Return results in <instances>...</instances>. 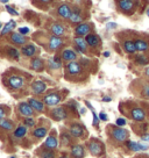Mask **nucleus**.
Wrapping results in <instances>:
<instances>
[{"mask_svg":"<svg viewBox=\"0 0 149 158\" xmlns=\"http://www.w3.org/2000/svg\"><path fill=\"white\" fill-rule=\"evenodd\" d=\"M92 115H93V126H97L99 123V116L95 113V110H92Z\"/></svg>","mask_w":149,"mask_h":158,"instance_id":"obj_42","label":"nucleus"},{"mask_svg":"<svg viewBox=\"0 0 149 158\" xmlns=\"http://www.w3.org/2000/svg\"><path fill=\"white\" fill-rule=\"evenodd\" d=\"M126 147L130 150V151H134V152H138V151H146L148 150L149 147L148 145H144L142 143H138L135 141H127L126 142Z\"/></svg>","mask_w":149,"mask_h":158,"instance_id":"obj_8","label":"nucleus"},{"mask_svg":"<svg viewBox=\"0 0 149 158\" xmlns=\"http://www.w3.org/2000/svg\"><path fill=\"white\" fill-rule=\"evenodd\" d=\"M10 158H15V157H10Z\"/></svg>","mask_w":149,"mask_h":158,"instance_id":"obj_56","label":"nucleus"},{"mask_svg":"<svg viewBox=\"0 0 149 158\" xmlns=\"http://www.w3.org/2000/svg\"><path fill=\"white\" fill-rule=\"evenodd\" d=\"M135 43V48H136V51H140V52H146L149 50V43L147 41H144L142 39H138L134 41Z\"/></svg>","mask_w":149,"mask_h":158,"instance_id":"obj_18","label":"nucleus"},{"mask_svg":"<svg viewBox=\"0 0 149 158\" xmlns=\"http://www.w3.org/2000/svg\"><path fill=\"white\" fill-rule=\"evenodd\" d=\"M10 0H0V2H2V4H7Z\"/></svg>","mask_w":149,"mask_h":158,"instance_id":"obj_52","label":"nucleus"},{"mask_svg":"<svg viewBox=\"0 0 149 158\" xmlns=\"http://www.w3.org/2000/svg\"><path fill=\"white\" fill-rule=\"evenodd\" d=\"M132 118L133 120L135 121H138V122H141V121H143L144 118H146V112H144L142 108H134L132 109Z\"/></svg>","mask_w":149,"mask_h":158,"instance_id":"obj_17","label":"nucleus"},{"mask_svg":"<svg viewBox=\"0 0 149 158\" xmlns=\"http://www.w3.org/2000/svg\"><path fill=\"white\" fill-rule=\"evenodd\" d=\"M18 109H19V113H20L21 115L26 116V118L32 116L33 113H34V109L32 108V106L29 105V102H20Z\"/></svg>","mask_w":149,"mask_h":158,"instance_id":"obj_10","label":"nucleus"},{"mask_svg":"<svg viewBox=\"0 0 149 158\" xmlns=\"http://www.w3.org/2000/svg\"><path fill=\"white\" fill-rule=\"evenodd\" d=\"M69 21L72 25H79V23H82L83 16L80 15V10H78L76 8V10H72V13H71V15H70V18H69Z\"/></svg>","mask_w":149,"mask_h":158,"instance_id":"obj_21","label":"nucleus"},{"mask_svg":"<svg viewBox=\"0 0 149 158\" xmlns=\"http://www.w3.org/2000/svg\"><path fill=\"white\" fill-rule=\"evenodd\" d=\"M47 133H48V130H47V128H45V127H39V128H35L34 130H33V135H34L36 138L45 137V135H47Z\"/></svg>","mask_w":149,"mask_h":158,"instance_id":"obj_32","label":"nucleus"},{"mask_svg":"<svg viewBox=\"0 0 149 158\" xmlns=\"http://www.w3.org/2000/svg\"><path fill=\"white\" fill-rule=\"evenodd\" d=\"M142 139H143L144 142H149V134H144V135H142Z\"/></svg>","mask_w":149,"mask_h":158,"instance_id":"obj_47","label":"nucleus"},{"mask_svg":"<svg viewBox=\"0 0 149 158\" xmlns=\"http://www.w3.org/2000/svg\"><path fill=\"white\" fill-rule=\"evenodd\" d=\"M135 62L138 63L139 65H147L149 64V58L147 56H143V55H139V56H136V58H135Z\"/></svg>","mask_w":149,"mask_h":158,"instance_id":"obj_35","label":"nucleus"},{"mask_svg":"<svg viewBox=\"0 0 149 158\" xmlns=\"http://www.w3.org/2000/svg\"><path fill=\"white\" fill-rule=\"evenodd\" d=\"M84 148L79 145V144H76L71 148V156L74 158H83L84 157Z\"/></svg>","mask_w":149,"mask_h":158,"instance_id":"obj_24","label":"nucleus"},{"mask_svg":"<svg viewBox=\"0 0 149 158\" xmlns=\"http://www.w3.org/2000/svg\"><path fill=\"white\" fill-rule=\"evenodd\" d=\"M26 134H27V127H26V126H19V127L14 130L13 136H14L15 138H22Z\"/></svg>","mask_w":149,"mask_h":158,"instance_id":"obj_31","label":"nucleus"},{"mask_svg":"<svg viewBox=\"0 0 149 158\" xmlns=\"http://www.w3.org/2000/svg\"><path fill=\"white\" fill-rule=\"evenodd\" d=\"M104 57H109V51H105V52H104Z\"/></svg>","mask_w":149,"mask_h":158,"instance_id":"obj_50","label":"nucleus"},{"mask_svg":"<svg viewBox=\"0 0 149 158\" xmlns=\"http://www.w3.org/2000/svg\"><path fill=\"white\" fill-rule=\"evenodd\" d=\"M41 158H55V153L49 149H45V150H42Z\"/></svg>","mask_w":149,"mask_h":158,"instance_id":"obj_36","label":"nucleus"},{"mask_svg":"<svg viewBox=\"0 0 149 158\" xmlns=\"http://www.w3.org/2000/svg\"><path fill=\"white\" fill-rule=\"evenodd\" d=\"M115 124H117L118 127H124V126H126V118H117V121H115Z\"/></svg>","mask_w":149,"mask_h":158,"instance_id":"obj_39","label":"nucleus"},{"mask_svg":"<svg viewBox=\"0 0 149 158\" xmlns=\"http://www.w3.org/2000/svg\"><path fill=\"white\" fill-rule=\"evenodd\" d=\"M21 52H22L23 56H26V57H34L35 54H36V47H35L33 43L26 44L22 47Z\"/></svg>","mask_w":149,"mask_h":158,"instance_id":"obj_16","label":"nucleus"},{"mask_svg":"<svg viewBox=\"0 0 149 158\" xmlns=\"http://www.w3.org/2000/svg\"><path fill=\"white\" fill-rule=\"evenodd\" d=\"M41 2H43V4H49V2H51V0H40Z\"/></svg>","mask_w":149,"mask_h":158,"instance_id":"obj_49","label":"nucleus"},{"mask_svg":"<svg viewBox=\"0 0 149 158\" xmlns=\"http://www.w3.org/2000/svg\"><path fill=\"white\" fill-rule=\"evenodd\" d=\"M25 126L26 127H34L35 126V120L32 116H28V118H25Z\"/></svg>","mask_w":149,"mask_h":158,"instance_id":"obj_37","label":"nucleus"},{"mask_svg":"<svg viewBox=\"0 0 149 158\" xmlns=\"http://www.w3.org/2000/svg\"><path fill=\"white\" fill-rule=\"evenodd\" d=\"M85 41H86L87 45L91 47V48H96V47H98L100 43L99 36H97L96 34H91V33L85 36Z\"/></svg>","mask_w":149,"mask_h":158,"instance_id":"obj_15","label":"nucleus"},{"mask_svg":"<svg viewBox=\"0 0 149 158\" xmlns=\"http://www.w3.org/2000/svg\"><path fill=\"white\" fill-rule=\"evenodd\" d=\"M45 89H47V84L42 80H36L32 84V91L33 93L36 95H40V94L45 93Z\"/></svg>","mask_w":149,"mask_h":158,"instance_id":"obj_9","label":"nucleus"},{"mask_svg":"<svg viewBox=\"0 0 149 158\" xmlns=\"http://www.w3.org/2000/svg\"><path fill=\"white\" fill-rule=\"evenodd\" d=\"M61 158H69V157H66V156H62Z\"/></svg>","mask_w":149,"mask_h":158,"instance_id":"obj_55","label":"nucleus"},{"mask_svg":"<svg viewBox=\"0 0 149 158\" xmlns=\"http://www.w3.org/2000/svg\"><path fill=\"white\" fill-rule=\"evenodd\" d=\"M62 101V95L60 93H49L47 94L45 98H43V102L45 105L49 106V107H54V106H57Z\"/></svg>","mask_w":149,"mask_h":158,"instance_id":"obj_2","label":"nucleus"},{"mask_svg":"<svg viewBox=\"0 0 149 158\" xmlns=\"http://www.w3.org/2000/svg\"><path fill=\"white\" fill-rule=\"evenodd\" d=\"M0 127L2 129H6V130H12V129L14 128V124L10 120L2 118V120H0Z\"/></svg>","mask_w":149,"mask_h":158,"instance_id":"obj_33","label":"nucleus"},{"mask_svg":"<svg viewBox=\"0 0 149 158\" xmlns=\"http://www.w3.org/2000/svg\"><path fill=\"white\" fill-rule=\"evenodd\" d=\"M7 54H8L10 57L16 59V60L20 58V52H19V50L15 49V48H8L7 49Z\"/></svg>","mask_w":149,"mask_h":158,"instance_id":"obj_34","label":"nucleus"},{"mask_svg":"<svg viewBox=\"0 0 149 158\" xmlns=\"http://www.w3.org/2000/svg\"><path fill=\"white\" fill-rule=\"evenodd\" d=\"M147 15H148V16H149V8H148V10H147Z\"/></svg>","mask_w":149,"mask_h":158,"instance_id":"obj_54","label":"nucleus"},{"mask_svg":"<svg viewBox=\"0 0 149 158\" xmlns=\"http://www.w3.org/2000/svg\"><path fill=\"white\" fill-rule=\"evenodd\" d=\"M107 28H109V29H113V28H117V23L109 22V23H107Z\"/></svg>","mask_w":149,"mask_h":158,"instance_id":"obj_46","label":"nucleus"},{"mask_svg":"<svg viewBox=\"0 0 149 158\" xmlns=\"http://www.w3.org/2000/svg\"><path fill=\"white\" fill-rule=\"evenodd\" d=\"M89 150L90 152L95 156H99L100 153L103 152V148L98 142H91L89 143Z\"/></svg>","mask_w":149,"mask_h":158,"instance_id":"obj_25","label":"nucleus"},{"mask_svg":"<svg viewBox=\"0 0 149 158\" xmlns=\"http://www.w3.org/2000/svg\"><path fill=\"white\" fill-rule=\"evenodd\" d=\"M143 94L146 95V97H147V98H149V84L144 86V89H143Z\"/></svg>","mask_w":149,"mask_h":158,"instance_id":"obj_44","label":"nucleus"},{"mask_svg":"<svg viewBox=\"0 0 149 158\" xmlns=\"http://www.w3.org/2000/svg\"><path fill=\"white\" fill-rule=\"evenodd\" d=\"M49 66H50V69H53V70L60 69L61 66H62V59H61V57H58V56L51 57V58L49 59Z\"/></svg>","mask_w":149,"mask_h":158,"instance_id":"obj_28","label":"nucleus"},{"mask_svg":"<svg viewBox=\"0 0 149 158\" xmlns=\"http://www.w3.org/2000/svg\"><path fill=\"white\" fill-rule=\"evenodd\" d=\"M65 69H66V72L72 76H77V74L82 73V65L79 63H77L76 60H72V62H68L66 65H65Z\"/></svg>","mask_w":149,"mask_h":158,"instance_id":"obj_5","label":"nucleus"},{"mask_svg":"<svg viewBox=\"0 0 149 158\" xmlns=\"http://www.w3.org/2000/svg\"><path fill=\"white\" fill-rule=\"evenodd\" d=\"M50 116L56 121H61L68 118V112L64 107H56L50 112Z\"/></svg>","mask_w":149,"mask_h":158,"instance_id":"obj_3","label":"nucleus"},{"mask_svg":"<svg viewBox=\"0 0 149 158\" xmlns=\"http://www.w3.org/2000/svg\"><path fill=\"white\" fill-rule=\"evenodd\" d=\"M19 33L22 35H27L29 33V28L28 27H21V28H19Z\"/></svg>","mask_w":149,"mask_h":158,"instance_id":"obj_41","label":"nucleus"},{"mask_svg":"<svg viewBox=\"0 0 149 158\" xmlns=\"http://www.w3.org/2000/svg\"><path fill=\"white\" fill-rule=\"evenodd\" d=\"M28 102L32 106V108L34 109V110H36V112H43L45 110V102H42L40 100H37V99L30 98L28 100Z\"/></svg>","mask_w":149,"mask_h":158,"instance_id":"obj_20","label":"nucleus"},{"mask_svg":"<svg viewBox=\"0 0 149 158\" xmlns=\"http://www.w3.org/2000/svg\"><path fill=\"white\" fill-rule=\"evenodd\" d=\"M134 0H118V7L125 14H132L135 10Z\"/></svg>","mask_w":149,"mask_h":158,"instance_id":"obj_1","label":"nucleus"},{"mask_svg":"<svg viewBox=\"0 0 149 158\" xmlns=\"http://www.w3.org/2000/svg\"><path fill=\"white\" fill-rule=\"evenodd\" d=\"M5 8H6V10H7V12H8V13H10L11 15H15V16H18V15H19V13H18V12L15 10V8L13 7V6L6 5Z\"/></svg>","mask_w":149,"mask_h":158,"instance_id":"obj_38","label":"nucleus"},{"mask_svg":"<svg viewBox=\"0 0 149 158\" xmlns=\"http://www.w3.org/2000/svg\"><path fill=\"white\" fill-rule=\"evenodd\" d=\"M77 58V54L76 51L72 49H65L62 51V59H64L66 62H72V60H76Z\"/></svg>","mask_w":149,"mask_h":158,"instance_id":"obj_23","label":"nucleus"},{"mask_svg":"<svg viewBox=\"0 0 149 158\" xmlns=\"http://www.w3.org/2000/svg\"><path fill=\"white\" fill-rule=\"evenodd\" d=\"M62 141H63V143L64 144H68L70 143V134H62Z\"/></svg>","mask_w":149,"mask_h":158,"instance_id":"obj_40","label":"nucleus"},{"mask_svg":"<svg viewBox=\"0 0 149 158\" xmlns=\"http://www.w3.org/2000/svg\"><path fill=\"white\" fill-rule=\"evenodd\" d=\"M103 101H105V102H109V101H112V99L109 98V97H104V98H103Z\"/></svg>","mask_w":149,"mask_h":158,"instance_id":"obj_48","label":"nucleus"},{"mask_svg":"<svg viewBox=\"0 0 149 158\" xmlns=\"http://www.w3.org/2000/svg\"><path fill=\"white\" fill-rule=\"evenodd\" d=\"M45 148L49 149V150H54V149L57 148V145H58V142H57V139H56V137H54V136H49V137H47V139H45Z\"/></svg>","mask_w":149,"mask_h":158,"instance_id":"obj_30","label":"nucleus"},{"mask_svg":"<svg viewBox=\"0 0 149 158\" xmlns=\"http://www.w3.org/2000/svg\"><path fill=\"white\" fill-rule=\"evenodd\" d=\"M62 45H63V39L60 36L53 35L49 39V49L51 51H56L57 49H60Z\"/></svg>","mask_w":149,"mask_h":158,"instance_id":"obj_11","label":"nucleus"},{"mask_svg":"<svg viewBox=\"0 0 149 158\" xmlns=\"http://www.w3.org/2000/svg\"><path fill=\"white\" fill-rule=\"evenodd\" d=\"M83 134H84V128H83L80 124L74 123L70 127V135H72L74 137H76V138L82 137Z\"/></svg>","mask_w":149,"mask_h":158,"instance_id":"obj_19","label":"nucleus"},{"mask_svg":"<svg viewBox=\"0 0 149 158\" xmlns=\"http://www.w3.org/2000/svg\"><path fill=\"white\" fill-rule=\"evenodd\" d=\"M15 26H16V22H15L14 20H10L5 25V27L1 29V35H7L10 34V33H12L13 29L15 28Z\"/></svg>","mask_w":149,"mask_h":158,"instance_id":"obj_29","label":"nucleus"},{"mask_svg":"<svg viewBox=\"0 0 149 158\" xmlns=\"http://www.w3.org/2000/svg\"><path fill=\"white\" fill-rule=\"evenodd\" d=\"M5 115H6L5 110H4V108L0 106V120H2V118H5Z\"/></svg>","mask_w":149,"mask_h":158,"instance_id":"obj_45","label":"nucleus"},{"mask_svg":"<svg viewBox=\"0 0 149 158\" xmlns=\"http://www.w3.org/2000/svg\"><path fill=\"white\" fill-rule=\"evenodd\" d=\"M25 85V79L20 76H12L8 78V86L12 89H19Z\"/></svg>","mask_w":149,"mask_h":158,"instance_id":"obj_4","label":"nucleus"},{"mask_svg":"<svg viewBox=\"0 0 149 158\" xmlns=\"http://www.w3.org/2000/svg\"><path fill=\"white\" fill-rule=\"evenodd\" d=\"M122 47H124V50L127 52V54H135V52H136V48H135L134 41H129V40H127V41H125L124 42Z\"/></svg>","mask_w":149,"mask_h":158,"instance_id":"obj_27","label":"nucleus"},{"mask_svg":"<svg viewBox=\"0 0 149 158\" xmlns=\"http://www.w3.org/2000/svg\"><path fill=\"white\" fill-rule=\"evenodd\" d=\"M99 120H101V121H107L109 118H107V115L104 112H101V113H99Z\"/></svg>","mask_w":149,"mask_h":158,"instance_id":"obj_43","label":"nucleus"},{"mask_svg":"<svg viewBox=\"0 0 149 158\" xmlns=\"http://www.w3.org/2000/svg\"><path fill=\"white\" fill-rule=\"evenodd\" d=\"M74 43L76 49H77V51L79 54H85L86 52V50H87V43H86L85 39H83L82 36H76L74 40Z\"/></svg>","mask_w":149,"mask_h":158,"instance_id":"obj_7","label":"nucleus"},{"mask_svg":"<svg viewBox=\"0 0 149 158\" xmlns=\"http://www.w3.org/2000/svg\"><path fill=\"white\" fill-rule=\"evenodd\" d=\"M90 30H91V26L89 23H79V25L76 26L74 28V33L77 36H86L87 34H90Z\"/></svg>","mask_w":149,"mask_h":158,"instance_id":"obj_14","label":"nucleus"},{"mask_svg":"<svg viewBox=\"0 0 149 158\" xmlns=\"http://www.w3.org/2000/svg\"><path fill=\"white\" fill-rule=\"evenodd\" d=\"M112 137L118 142H124L128 137V131L124 128H114L112 130Z\"/></svg>","mask_w":149,"mask_h":158,"instance_id":"obj_6","label":"nucleus"},{"mask_svg":"<svg viewBox=\"0 0 149 158\" xmlns=\"http://www.w3.org/2000/svg\"><path fill=\"white\" fill-rule=\"evenodd\" d=\"M11 42L15 45H23L27 43V37L20 33H11Z\"/></svg>","mask_w":149,"mask_h":158,"instance_id":"obj_12","label":"nucleus"},{"mask_svg":"<svg viewBox=\"0 0 149 158\" xmlns=\"http://www.w3.org/2000/svg\"><path fill=\"white\" fill-rule=\"evenodd\" d=\"M50 31L53 33V35L55 36H63L65 33V28L63 25H61V23H53L51 27H50Z\"/></svg>","mask_w":149,"mask_h":158,"instance_id":"obj_22","label":"nucleus"},{"mask_svg":"<svg viewBox=\"0 0 149 158\" xmlns=\"http://www.w3.org/2000/svg\"><path fill=\"white\" fill-rule=\"evenodd\" d=\"M30 68L35 71H40L43 68V60L40 57H33L30 60Z\"/></svg>","mask_w":149,"mask_h":158,"instance_id":"obj_26","label":"nucleus"},{"mask_svg":"<svg viewBox=\"0 0 149 158\" xmlns=\"http://www.w3.org/2000/svg\"><path fill=\"white\" fill-rule=\"evenodd\" d=\"M146 76L149 78V68H147V69H146Z\"/></svg>","mask_w":149,"mask_h":158,"instance_id":"obj_51","label":"nucleus"},{"mask_svg":"<svg viewBox=\"0 0 149 158\" xmlns=\"http://www.w3.org/2000/svg\"><path fill=\"white\" fill-rule=\"evenodd\" d=\"M1 28H2V23H1V22H0V29H1Z\"/></svg>","mask_w":149,"mask_h":158,"instance_id":"obj_53","label":"nucleus"},{"mask_svg":"<svg viewBox=\"0 0 149 158\" xmlns=\"http://www.w3.org/2000/svg\"><path fill=\"white\" fill-rule=\"evenodd\" d=\"M57 13H58V15H60L61 18H63V19H65V20H69L70 15L72 13V8H71L69 5L63 4V5H61L57 7Z\"/></svg>","mask_w":149,"mask_h":158,"instance_id":"obj_13","label":"nucleus"}]
</instances>
